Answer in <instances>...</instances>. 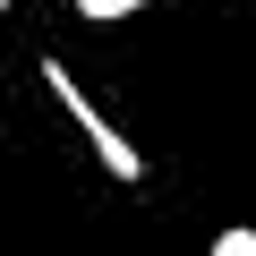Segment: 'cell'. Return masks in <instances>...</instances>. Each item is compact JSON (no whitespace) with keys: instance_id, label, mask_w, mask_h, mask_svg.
Segmentation results:
<instances>
[{"instance_id":"cell-1","label":"cell","mask_w":256,"mask_h":256,"mask_svg":"<svg viewBox=\"0 0 256 256\" xmlns=\"http://www.w3.org/2000/svg\"><path fill=\"white\" fill-rule=\"evenodd\" d=\"M43 86H52V102H60V111L77 120V137L94 146V162H102L111 180H128V188H137V180H146V154L128 146V137H120L111 120H102V102H94V94H86V86H77V77H68L60 60H43Z\"/></svg>"},{"instance_id":"cell-2","label":"cell","mask_w":256,"mask_h":256,"mask_svg":"<svg viewBox=\"0 0 256 256\" xmlns=\"http://www.w3.org/2000/svg\"><path fill=\"white\" fill-rule=\"evenodd\" d=\"M77 9H86V18H102V26H111V18H128V9H146V0H77Z\"/></svg>"},{"instance_id":"cell-3","label":"cell","mask_w":256,"mask_h":256,"mask_svg":"<svg viewBox=\"0 0 256 256\" xmlns=\"http://www.w3.org/2000/svg\"><path fill=\"white\" fill-rule=\"evenodd\" d=\"M0 18H9V0H0Z\"/></svg>"}]
</instances>
